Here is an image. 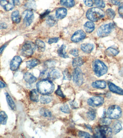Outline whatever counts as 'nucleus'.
I'll return each instance as SVG.
<instances>
[{"label":"nucleus","mask_w":123,"mask_h":138,"mask_svg":"<svg viewBox=\"0 0 123 138\" xmlns=\"http://www.w3.org/2000/svg\"><path fill=\"white\" fill-rule=\"evenodd\" d=\"M37 91L43 95H48L52 94L54 89L53 83L47 80H43L39 81L36 84Z\"/></svg>","instance_id":"nucleus-1"},{"label":"nucleus","mask_w":123,"mask_h":138,"mask_svg":"<svg viewBox=\"0 0 123 138\" xmlns=\"http://www.w3.org/2000/svg\"><path fill=\"white\" fill-rule=\"evenodd\" d=\"M86 16L89 20L96 22L104 17L105 13L101 9L98 8H92L87 11Z\"/></svg>","instance_id":"nucleus-2"},{"label":"nucleus","mask_w":123,"mask_h":138,"mask_svg":"<svg viewBox=\"0 0 123 138\" xmlns=\"http://www.w3.org/2000/svg\"><path fill=\"white\" fill-rule=\"evenodd\" d=\"M92 69L95 75L98 77H100L107 73V67L103 62L99 60L94 61L92 64Z\"/></svg>","instance_id":"nucleus-3"},{"label":"nucleus","mask_w":123,"mask_h":138,"mask_svg":"<svg viewBox=\"0 0 123 138\" xmlns=\"http://www.w3.org/2000/svg\"><path fill=\"white\" fill-rule=\"evenodd\" d=\"M115 24L113 23H110L102 25L97 31L98 35L101 37L108 36L115 29Z\"/></svg>","instance_id":"nucleus-4"},{"label":"nucleus","mask_w":123,"mask_h":138,"mask_svg":"<svg viewBox=\"0 0 123 138\" xmlns=\"http://www.w3.org/2000/svg\"><path fill=\"white\" fill-rule=\"evenodd\" d=\"M94 137L97 138H106L109 137L112 134V129L107 125L102 126L97 128Z\"/></svg>","instance_id":"nucleus-5"},{"label":"nucleus","mask_w":123,"mask_h":138,"mask_svg":"<svg viewBox=\"0 0 123 138\" xmlns=\"http://www.w3.org/2000/svg\"><path fill=\"white\" fill-rule=\"evenodd\" d=\"M107 114L109 118L111 119L117 120L121 118L122 111L121 107L117 105H112L108 107Z\"/></svg>","instance_id":"nucleus-6"},{"label":"nucleus","mask_w":123,"mask_h":138,"mask_svg":"<svg viewBox=\"0 0 123 138\" xmlns=\"http://www.w3.org/2000/svg\"><path fill=\"white\" fill-rule=\"evenodd\" d=\"M73 80L76 85L80 86L83 84V75L82 71L79 68L77 67L73 73Z\"/></svg>","instance_id":"nucleus-7"},{"label":"nucleus","mask_w":123,"mask_h":138,"mask_svg":"<svg viewBox=\"0 0 123 138\" xmlns=\"http://www.w3.org/2000/svg\"><path fill=\"white\" fill-rule=\"evenodd\" d=\"M34 46L30 43L25 44L21 49V54L25 57L31 56L33 54L35 50Z\"/></svg>","instance_id":"nucleus-8"},{"label":"nucleus","mask_w":123,"mask_h":138,"mask_svg":"<svg viewBox=\"0 0 123 138\" xmlns=\"http://www.w3.org/2000/svg\"><path fill=\"white\" fill-rule=\"evenodd\" d=\"M104 98L100 96H94L89 98L88 100V104L92 107H98L103 104Z\"/></svg>","instance_id":"nucleus-9"},{"label":"nucleus","mask_w":123,"mask_h":138,"mask_svg":"<svg viewBox=\"0 0 123 138\" xmlns=\"http://www.w3.org/2000/svg\"><path fill=\"white\" fill-rule=\"evenodd\" d=\"M22 16L26 26L31 25L34 19V13L30 10H26L24 11L22 13Z\"/></svg>","instance_id":"nucleus-10"},{"label":"nucleus","mask_w":123,"mask_h":138,"mask_svg":"<svg viewBox=\"0 0 123 138\" xmlns=\"http://www.w3.org/2000/svg\"><path fill=\"white\" fill-rule=\"evenodd\" d=\"M86 36V34L83 30H78L72 35L71 40L72 42L77 43L85 38Z\"/></svg>","instance_id":"nucleus-11"},{"label":"nucleus","mask_w":123,"mask_h":138,"mask_svg":"<svg viewBox=\"0 0 123 138\" xmlns=\"http://www.w3.org/2000/svg\"><path fill=\"white\" fill-rule=\"evenodd\" d=\"M15 4L14 0H0V5L6 11L13 9Z\"/></svg>","instance_id":"nucleus-12"},{"label":"nucleus","mask_w":123,"mask_h":138,"mask_svg":"<svg viewBox=\"0 0 123 138\" xmlns=\"http://www.w3.org/2000/svg\"><path fill=\"white\" fill-rule=\"evenodd\" d=\"M22 62V59L20 56H15L11 62L10 64L11 70L12 71L17 70L18 69Z\"/></svg>","instance_id":"nucleus-13"},{"label":"nucleus","mask_w":123,"mask_h":138,"mask_svg":"<svg viewBox=\"0 0 123 138\" xmlns=\"http://www.w3.org/2000/svg\"><path fill=\"white\" fill-rule=\"evenodd\" d=\"M108 87L109 90L113 93L123 95V89L116 85L113 83L110 82L108 83Z\"/></svg>","instance_id":"nucleus-14"},{"label":"nucleus","mask_w":123,"mask_h":138,"mask_svg":"<svg viewBox=\"0 0 123 138\" xmlns=\"http://www.w3.org/2000/svg\"><path fill=\"white\" fill-rule=\"evenodd\" d=\"M67 15V10L64 8H60L56 9L55 16L56 18L62 19L64 18Z\"/></svg>","instance_id":"nucleus-15"},{"label":"nucleus","mask_w":123,"mask_h":138,"mask_svg":"<svg viewBox=\"0 0 123 138\" xmlns=\"http://www.w3.org/2000/svg\"><path fill=\"white\" fill-rule=\"evenodd\" d=\"M48 77L52 80H55L61 77L60 72L56 69H52L48 74Z\"/></svg>","instance_id":"nucleus-16"},{"label":"nucleus","mask_w":123,"mask_h":138,"mask_svg":"<svg viewBox=\"0 0 123 138\" xmlns=\"http://www.w3.org/2000/svg\"><path fill=\"white\" fill-rule=\"evenodd\" d=\"M94 48V45L92 44H83L81 45V49L84 52L90 53Z\"/></svg>","instance_id":"nucleus-17"},{"label":"nucleus","mask_w":123,"mask_h":138,"mask_svg":"<svg viewBox=\"0 0 123 138\" xmlns=\"http://www.w3.org/2000/svg\"><path fill=\"white\" fill-rule=\"evenodd\" d=\"M91 85L92 87L100 89H104L107 87L106 82L103 80L96 81L93 82Z\"/></svg>","instance_id":"nucleus-18"},{"label":"nucleus","mask_w":123,"mask_h":138,"mask_svg":"<svg viewBox=\"0 0 123 138\" xmlns=\"http://www.w3.org/2000/svg\"><path fill=\"white\" fill-rule=\"evenodd\" d=\"M24 78L25 81L29 84L34 83L37 80V78L31 73H26L24 74Z\"/></svg>","instance_id":"nucleus-19"},{"label":"nucleus","mask_w":123,"mask_h":138,"mask_svg":"<svg viewBox=\"0 0 123 138\" xmlns=\"http://www.w3.org/2000/svg\"><path fill=\"white\" fill-rule=\"evenodd\" d=\"M95 24L91 21H88L84 25L85 31L88 33H90L92 32L95 29Z\"/></svg>","instance_id":"nucleus-20"},{"label":"nucleus","mask_w":123,"mask_h":138,"mask_svg":"<svg viewBox=\"0 0 123 138\" xmlns=\"http://www.w3.org/2000/svg\"><path fill=\"white\" fill-rule=\"evenodd\" d=\"M40 63V61L37 59H33V60H30L26 62L27 67L30 69L36 67Z\"/></svg>","instance_id":"nucleus-21"},{"label":"nucleus","mask_w":123,"mask_h":138,"mask_svg":"<svg viewBox=\"0 0 123 138\" xmlns=\"http://www.w3.org/2000/svg\"><path fill=\"white\" fill-rule=\"evenodd\" d=\"M65 47L66 46L65 45H62L58 49L57 51L58 55L62 58H66L69 57V55L67 54V53L65 52Z\"/></svg>","instance_id":"nucleus-22"},{"label":"nucleus","mask_w":123,"mask_h":138,"mask_svg":"<svg viewBox=\"0 0 123 138\" xmlns=\"http://www.w3.org/2000/svg\"><path fill=\"white\" fill-rule=\"evenodd\" d=\"M84 61L82 57H77L73 59L72 61V65L74 68L81 66L84 63Z\"/></svg>","instance_id":"nucleus-23"},{"label":"nucleus","mask_w":123,"mask_h":138,"mask_svg":"<svg viewBox=\"0 0 123 138\" xmlns=\"http://www.w3.org/2000/svg\"><path fill=\"white\" fill-rule=\"evenodd\" d=\"M113 130L114 134H116L121 131V130L122 129V125L121 123L119 121H116L114 123L113 125Z\"/></svg>","instance_id":"nucleus-24"},{"label":"nucleus","mask_w":123,"mask_h":138,"mask_svg":"<svg viewBox=\"0 0 123 138\" xmlns=\"http://www.w3.org/2000/svg\"><path fill=\"white\" fill-rule=\"evenodd\" d=\"M11 18L13 22L16 24H18L20 22L21 17L18 11L13 12L12 14Z\"/></svg>","instance_id":"nucleus-25"},{"label":"nucleus","mask_w":123,"mask_h":138,"mask_svg":"<svg viewBox=\"0 0 123 138\" xmlns=\"http://www.w3.org/2000/svg\"><path fill=\"white\" fill-rule=\"evenodd\" d=\"M119 51L118 49L110 47L106 50V54L109 56H115L119 53Z\"/></svg>","instance_id":"nucleus-26"},{"label":"nucleus","mask_w":123,"mask_h":138,"mask_svg":"<svg viewBox=\"0 0 123 138\" xmlns=\"http://www.w3.org/2000/svg\"><path fill=\"white\" fill-rule=\"evenodd\" d=\"M5 95H6V100L9 106L12 110H15L16 108V105H15V102L13 101L11 96L7 93H5Z\"/></svg>","instance_id":"nucleus-27"},{"label":"nucleus","mask_w":123,"mask_h":138,"mask_svg":"<svg viewBox=\"0 0 123 138\" xmlns=\"http://www.w3.org/2000/svg\"><path fill=\"white\" fill-rule=\"evenodd\" d=\"M30 97L31 101L33 102H37L39 101V95L37 91L35 89H33L30 91Z\"/></svg>","instance_id":"nucleus-28"},{"label":"nucleus","mask_w":123,"mask_h":138,"mask_svg":"<svg viewBox=\"0 0 123 138\" xmlns=\"http://www.w3.org/2000/svg\"><path fill=\"white\" fill-rule=\"evenodd\" d=\"M60 3L62 6L67 7H71L75 4L74 0H61Z\"/></svg>","instance_id":"nucleus-29"},{"label":"nucleus","mask_w":123,"mask_h":138,"mask_svg":"<svg viewBox=\"0 0 123 138\" xmlns=\"http://www.w3.org/2000/svg\"><path fill=\"white\" fill-rule=\"evenodd\" d=\"M36 45L38 49V51L40 52H43L45 49V44L43 41L40 40H37L35 42Z\"/></svg>","instance_id":"nucleus-30"},{"label":"nucleus","mask_w":123,"mask_h":138,"mask_svg":"<svg viewBox=\"0 0 123 138\" xmlns=\"http://www.w3.org/2000/svg\"><path fill=\"white\" fill-rule=\"evenodd\" d=\"M8 116L4 111L0 112V124L2 125H5L7 123Z\"/></svg>","instance_id":"nucleus-31"},{"label":"nucleus","mask_w":123,"mask_h":138,"mask_svg":"<svg viewBox=\"0 0 123 138\" xmlns=\"http://www.w3.org/2000/svg\"><path fill=\"white\" fill-rule=\"evenodd\" d=\"M52 100V97L48 95H44L40 97V102L43 104L49 103Z\"/></svg>","instance_id":"nucleus-32"},{"label":"nucleus","mask_w":123,"mask_h":138,"mask_svg":"<svg viewBox=\"0 0 123 138\" xmlns=\"http://www.w3.org/2000/svg\"><path fill=\"white\" fill-rule=\"evenodd\" d=\"M26 7L30 9L36 10V5L34 0H29L25 4Z\"/></svg>","instance_id":"nucleus-33"},{"label":"nucleus","mask_w":123,"mask_h":138,"mask_svg":"<svg viewBox=\"0 0 123 138\" xmlns=\"http://www.w3.org/2000/svg\"><path fill=\"white\" fill-rule=\"evenodd\" d=\"M39 113L42 116L45 117H51L52 116V113L48 109L45 108H42L39 111Z\"/></svg>","instance_id":"nucleus-34"},{"label":"nucleus","mask_w":123,"mask_h":138,"mask_svg":"<svg viewBox=\"0 0 123 138\" xmlns=\"http://www.w3.org/2000/svg\"><path fill=\"white\" fill-rule=\"evenodd\" d=\"M46 22L50 26H53L56 24V20L54 17L52 16H49L46 18Z\"/></svg>","instance_id":"nucleus-35"},{"label":"nucleus","mask_w":123,"mask_h":138,"mask_svg":"<svg viewBox=\"0 0 123 138\" xmlns=\"http://www.w3.org/2000/svg\"><path fill=\"white\" fill-rule=\"evenodd\" d=\"M87 118L90 121H93L96 117V111L93 109H90L87 113Z\"/></svg>","instance_id":"nucleus-36"},{"label":"nucleus","mask_w":123,"mask_h":138,"mask_svg":"<svg viewBox=\"0 0 123 138\" xmlns=\"http://www.w3.org/2000/svg\"><path fill=\"white\" fill-rule=\"evenodd\" d=\"M99 122L101 125H108L111 123V119L106 117H103L100 119Z\"/></svg>","instance_id":"nucleus-37"},{"label":"nucleus","mask_w":123,"mask_h":138,"mask_svg":"<svg viewBox=\"0 0 123 138\" xmlns=\"http://www.w3.org/2000/svg\"><path fill=\"white\" fill-rule=\"evenodd\" d=\"M106 13L108 17L111 19H113L116 16V13L113 10L109 8L107 10Z\"/></svg>","instance_id":"nucleus-38"},{"label":"nucleus","mask_w":123,"mask_h":138,"mask_svg":"<svg viewBox=\"0 0 123 138\" xmlns=\"http://www.w3.org/2000/svg\"><path fill=\"white\" fill-rule=\"evenodd\" d=\"M63 80L70 81L71 79V75L68 69H66L63 72Z\"/></svg>","instance_id":"nucleus-39"},{"label":"nucleus","mask_w":123,"mask_h":138,"mask_svg":"<svg viewBox=\"0 0 123 138\" xmlns=\"http://www.w3.org/2000/svg\"><path fill=\"white\" fill-rule=\"evenodd\" d=\"M60 110L63 113L69 114L70 113V110L69 106L67 104L63 105L60 107Z\"/></svg>","instance_id":"nucleus-40"},{"label":"nucleus","mask_w":123,"mask_h":138,"mask_svg":"<svg viewBox=\"0 0 123 138\" xmlns=\"http://www.w3.org/2000/svg\"><path fill=\"white\" fill-rule=\"evenodd\" d=\"M95 4L99 7L104 8L105 7V3L103 0H94Z\"/></svg>","instance_id":"nucleus-41"},{"label":"nucleus","mask_w":123,"mask_h":138,"mask_svg":"<svg viewBox=\"0 0 123 138\" xmlns=\"http://www.w3.org/2000/svg\"><path fill=\"white\" fill-rule=\"evenodd\" d=\"M78 135L80 137L82 138H90L91 137V136L90 134L88 133L85 132L80 131L78 133Z\"/></svg>","instance_id":"nucleus-42"},{"label":"nucleus","mask_w":123,"mask_h":138,"mask_svg":"<svg viewBox=\"0 0 123 138\" xmlns=\"http://www.w3.org/2000/svg\"><path fill=\"white\" fill-rule=\"evenodd\" d=\"M70 105L72 109H77L78 107V104L77 102H75L74 100L70 101L69 102Z\"/></svg>","instance_id":"nucleus-43"},{"label":"nucleus","mask_w":123,"mask_h":138,"mask_svg":"<svg viewBox=\"0 0 123 138\" xmlns=\"http://www.w3.org/2000/svg\"><path fill=\"white\" fill-rule=\"evenodd\" d=\"M55 93L56 95L61 97H63L64 98L65 97L64 95L63 94V93L62 91L61 90V87L60 86H58V88L55 91Z\"/></svg>","instance_id":"nucleus-44"},{"label":"nucleus","mask_w":123,"mask_h":138,"mask_svg":"<svg viewBox=\"0 0 123 138\" xmlns=\"http://www.w3.org/2000/svg\"><path fill=\"white\" fill-rule=\"evenodd\" d=\"M70 54L74 56H79V51L78 49H72L70 51Z\"/></svg>","instance_id":"nucleus-45"},{"label":"nucleus","mask_w":123,"mask_h":138,"mask_svg":"<svg viewBox=\"0 0 123 138\" xmlns=\"http://www.w3.org/2000/svg\"><path fill=\"white\" fill-rule=\"evenodd\" d=\"M83 2L87 7H92L93 5L92 0H83Z\"/></svg>","instance_id":"nucleus-46"},{"label":"nucleus","mask_w":123,"mask_h":138,"mask_svg":"<svg viewBox=\"0 0 123 138\" xmlns=\"http://www.w3.org/2000/svg\"><path fill=\"white\" fill-rule=\"evenodd\" d=\"M59 37H54V38H50L48 40V43L49 44H52L53 43H56L59 41Z\"/></svg>","instance_id":"nucleus-47"},{"label":"nucleus","mask_w":123,"mask_h":138,"mask_svg":"<svg viewBox=\"0 0 123 138\" xmlns=\"http://www.w3.org/2000/svg\"><path fill=\"white\" fill-rule=\"evenodd\" d=\"M110 2L114 5L118 6L120 5L121 3L118 0H110Z\"/></svg>","instance_id":"nucleus-48"},{"label":"nucleus","mask_w":123,"mask_h":138,"mask_svg":"<svg viewBox=\"0 0 123 138\" xmlns=\"http://www.w3.org/2000/svg\"><path fill=\"white\" fill-rule=\"evenodd\" d=\"M118 11L119 16L123 18V6H121L119 8Z\"/></svg>","instance_id":"nucleus-49"},{"label":"nucleus","mask_w":123,"mask_h":138,"mask_svg":"<svg viewBox=\"0 0 123 138\" xmlns=\"http://www.w3.org/2000/svg\"><path fill=\"white\" fill-rule=\"evenodd\" d=\"M7 27V25L5 23H2L0 24V29H6Z\"/></svg>","instance_id":"nucleus-50"},{"label":"nucleus","mask_w":123,"mask_h":138,"mask_svg":"<svg viewBox=\"0 0 123 138\" xmlns=\"http://www.w3.org/2000/svg\"><path fill=\"white\" fill-rule=\"evenodd\" d=\"M6 84H4L3 82L0 81V88H4L6 87Z\"/></svg>","instance_id":"nucleus-51"},{"label":"nucleus","mask_w":123,"mask_h":138,"mask_svg":"<svg viewBox=\"0 0 123 138\" xmlns=\"http://www.w3.org/2000/svg\"><path fill=\"white\" fill-rule=\"evenodd\" d=\"M6 45H4L2 46L1 48H0V55L3 52V51L4 50V48L6 47Z\"/></svg>","instance_id":"nucleus-52"},{"label":"nucleus","mask_w":123,"mask_h":138,"mask_svg":"<svg viewBox=\"0 0 123 138\" xmlns=\"http://www.w3.org/2000/svg\"><path fill=\"white\" fill-rule=\"evenodd\" d=\"M14 1H15V2H16V4H18L20 3L19 1V0H14Z\"/></svg>","instance_id":"nucleus-53"},{"label":"nucleus","mask_w":123,"mask_h":138,"mask_svg":"<svg viewBox=\"0 0 123 138\" xmlns=\"http://www.w3.org/2000/svg\"><path fill=\"white\" fill-rule=\"evenodd\" d=\"M86 127H87V128H88V129H89L90 130L92 131V129H91V127L90 126H89V125H86Z\"/></svg>","instance_id":"nucleus-54"},{"label":"nucleus","mask_w":123,"mask_h":138,"mask_svg":"<svg viewBox=\"0 0 123 138\" xmlns=\"http://www.w3.org/2000/svg\"><path fill=\"white\" fill-rule=\"evenodd\" d=\"M121 73L123 75V69H122V70L121 71Z\"/></svg>","instance_id":"nucleus-55"}]
</instances>
